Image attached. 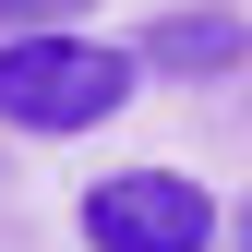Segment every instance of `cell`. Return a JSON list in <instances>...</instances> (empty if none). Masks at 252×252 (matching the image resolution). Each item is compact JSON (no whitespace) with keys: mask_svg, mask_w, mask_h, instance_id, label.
Returning <instances> with one entry per match:
<instances>
[{"mask_svg":"<svg viewBox=\"0 0 252 252\" xmlns=\"http://www.w3.org/2000/svg\"><path fill=\"white\" fill-rule=\"evenodd\" d=\"M120 96H132V60L96 48L72 24V36H0V132H96V120H120Z\"/></svg>","mask_w":252,"mask_h":252,"instance_id":"1","label":"cell"},{"mask_svg":"<svg viewBox=\"0 0 252 252\" xmlns=\"http://www.w3.org/2000/svg\"><path fill=\"white\" fill-rule=\"evenodd\" d=\"M84 252H216V204L180 168H108L84 192Z\"/></svg>","mask_w":252,"mask_h":252,"instance_id":"2","label":"cell"},{"mask_svg":"<svg viewBox=\"0 0 252 252\" xmlns=\"http://www.w3.org/2000/svg\"><path fill=\"white\" fill-rule=\"evenodd\" d=\"M120 60H132V72H192L204 84V72H240V60H252V24L240 12H156Z\"/></svg>","mask_w":252,"mask_h":252,"instance_id":"3","label":"cell"},{"mask_svg":"<svg viewBox=\"0 0 252 252\" xmlns=\"http://www.w3.org/2000/svg\"><path fill=\"white\" fill-rule=\"evenodd\" d=\"M84 0H0V36H72Z\"/></svg>","mask_w":252,"mask_h":252,"instance_id":"4","label":"cell"},{"mask_svg":"<svg viewBox=\"0 0 252 252\" xmlns=\"http://www.w3.org/2000/svg\"><path fill=\"white\" fill-rule=\"evenodd\" d=\"M240 252H252V204H240Z\"/></svg>","mask_w":252,"mask_h":252,"instance_id":"5","label":"cell"}]
</instances>
